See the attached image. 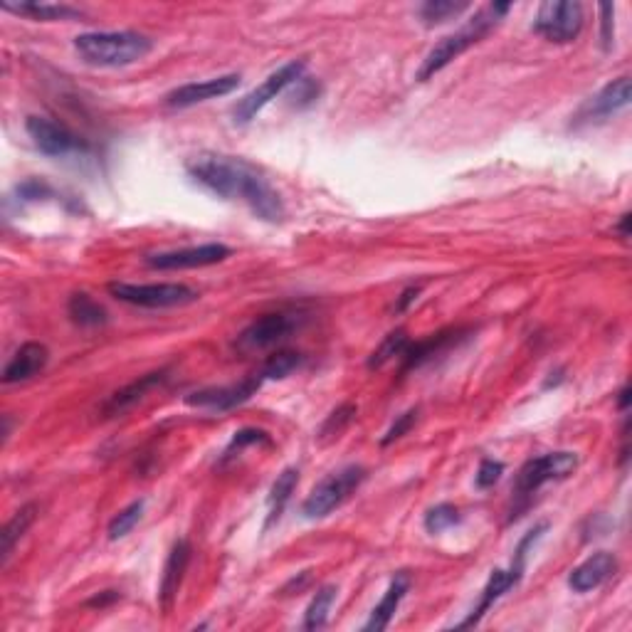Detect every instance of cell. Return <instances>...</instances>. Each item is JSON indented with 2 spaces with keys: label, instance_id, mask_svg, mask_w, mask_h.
Wrapping results in <instances>:
<instances>
[{
  "label": "cell",
  "instance_id": "cell-1",
  "mask_svg": "<svg viewBox=\"0 0 632 632\" xmlns=\"http://www.w3.org/2000/svg\"><path fill=\"white\" fill-rule=\"evenodd\" d=\"M188 176L218 198L242 200L252 215L265 223H282L287 213L275 186L245 158L200 154L188 163Z\"/></svg>",
  "mask_w": 632,
  "mask_h": 632
},
{
  "label": "cell",
  "instance_id": "cell-2",
  "mask_svg": "<svg viewBox=\"0 0 632 632\" xmlns=\"http://www.w3.org/2000/svg\"><path fill=\"white\" fill-rule=\"evenodd\" d=\"M75 50L92 67H129L151 55L154 40L136 30H102L77 35Z\"/></svg>",
  "mask_w": 632,
  "mask_h": 632
},
{
  "label": "cell",
  "instance_id": "cell-3",
  "mask_svg": "<svg viewBox=\"0 0 632 632\" xmlns=\"http://www.w3.org/2000/svg\"><path fill=\"white\" fill-rule=\"evenodd\" d=\"M509 10H512V5L509 3L487 5V8L477 10V13H474L472 18L467 20L460 30H457V33L447 35V38H442L440 42H437L433 50L428 52V57L423 60V67L418 70L420 82H428V79L435 77L437 72L445 70L452 60L465 55L472 45H477L479 40L487 38V35L492 33L494 25H497L499 20L509 13Z\"/></svg>",
  "mask_w": 632,
  "mask_h": 632
},
{
  "label": "cell",
  "instance_id": "cell-4",
  "mask_svg": "<svg viewBox=\"0 0 632 632\" xmlns=\"http://www.w3.org/2000/svg\"><path fill=\"white\" fill-rule=\"evenodd\" d=\"M549 531V524L546 521H541V524H536L534 529L526 531L524 539L519 541V546H516L514 551V561L509 568H497V571H492V576H489L487 586H484L482 595H479V603L474 605V610L470 615H467L462 623H457L455 628L462 630V628H474V625H479V620L484 618V615L489 613V610L494 608V603H499V600L504 598L512 588L519 586V581L524 578V571H526V558H529V551L531 546L536 544V541L541 539V536Z\"/></svg>",
  "mask_w": 632,
  "mask_h": 632
},
{
  "label": "cell",
  "instance_id": "cell-5",
  "mask_svg": "<svg viewBox=\"0 0 632 632\" xmlns=\"http://www.w3.org/2000/svg\"><path fill=\"white\" fill-rule=\"evenodd\" d=\"M578 470V455L576 452H546L541 457H531L521 465V470L516 472L514 479V516H519V512L524 507H529L531 497L539 492L544 484L549 482H561V479H568L573 472Z\"/></svg>",
  "mask_w": 632,
  "mask_h": 632
},
{
  "label": "cell",
  "instance_id": "cell-6",
  "mask_svg": "<svg viewBox=\"0 0 632 632\" xmlns=\"http://www.w3.org/2000/svg\"><path fill=\"white\" fill-rule=\"evenodd\" d=\"M368 472L361 465H349L339 472H331L329 477L321 479L319 484L312 489L307 499L302 504L304 519L316 521L326 519L329 514H334L341 504H346L351 499V494L358 492L363 482H366Z\"/></svg>",
  "mask_w": 632,
  "mask_h": 632
},
{
  "label": "cell",
  "instance_id": "cell-7",
  "mask_svg": "<svg viewBox=\"0 0 632 632\" xmlns=\"http://www.w3.org/2000/svg\"><path fill=\"white\" fill-rule=\"evenodd\" d=\"M109 294L119 302L131 304V307L144 309H173L186 307L200 299V292H196L188 284L178 282H161V284H129V282H112L109 284Z\"/></svg>",
  "mask_w": 632,
  "mask_h": 632
},
{
  "label": "cell",
  "instance_id": "cell-8",
  "mask_svg": "<svg viewBox=\"0 0 632 632\" xmlns=\"http://www.w3.org/2000/svg\"><path fill=\"white\" fill-rule=\"evenodd\" d=\"M307 72V62L304 60H292L287 65L279 67L277 72H272L260 87H255L252 92H247L245 97L233 107V121L235 124H250L252 119H257V114L267 107L270 102H275L279 94L287 92L289 87L299 82Z\"/></svg>",
  "mask_w": 632,
  "mask_h": 632
},
{
  "label": "cell",
  "instance_id": "cell-9",
  "mask_svg": "<svg viewBox=\"0 0 632 632\" xmlns=\"http://www.w3.org/2000/svg\"><path fill=\"white\" fill-rule=\"evenodd\" d=\"M586 15H583L581 3H563V0H549L539 5L534 30L556 45H568L581 35Z\"/></svg>",
  "mask_w": 632,
  "mask_h": 632
},
{
  "label": "cell",
  "instance_id": "cell-10",
  "mask_svg": "<svg viewBox=\"0 0 632 632\" xmlns=\"http://www.w3.org/2000/svg\"><path fill=\"white\" fill-rule=\"evenodd\" d=\"M304 324V314L297 312H272L262 314L260 319L252 321L247 329L237 336V349L240 351H262L282 344L287 336H292L299 326Z\"/></svg>",
  "mask_w": 632,
  "mask_h": 632
},
{
  "label": "cell",
  "instance_id": "cell-11",
  "mask_svg": "<svg viewBox=\"0 0 632 632\" xmlns=\"http://www.w3.org/2000/svg\"><path fill=\"white\" fill-rule=\"evenodd\" d=\"M25 129H28L30 139L38 146L40 154L50 158H62L70 154H87L89 144L77 136L75 131H70L67 126L57 124V121L45 119V117H28L25 121Z\"/></svg>",
  "mask_w": 632,
  "mask_h": 632
},
{
  "label": "cell",
  "instance_id": "cell-12",
  "mask_svg": "<svg viewBox=\"0 0 632 632\" xmlns=\"http://www.w3.org/2000/svg\"><path fill=\"white\" fill-rule=\"evenodd\" d=\"M233 255L228 245H220V242H208V245L200 247H183V250H171V252H158V255L146 257V265L151 270L171 272V270H198V267H210L225 262Z\"/></svg>",
  "mask_w": 632,
  "mask_h": 632
},
{
  "label": "cell",
  "instance_id": "cell-13",
  "mask_svg": "<svg viewBox=\"0 0 632 632\" xmlns=\"http://www.w3.org/2000/svg\"><path fill=\"white\" fill-rule=\"evenodd\" d=\"M265 383V376L262 373H252L250 378L240 383H230V386H213V388H203V391H196L191 395H186V403L191 408H203V410H215V413H228V410L237 408V405L247 403Z\"/></svg>",
  "mask_w": 632,
  "mask_h": 632
},
{
  "label": "cell",
  "instance_id": "cell-14",
  "mask_svg": "<svg viewBox=\"0 0 632 632\" xmlns=\"http://www.w3.org/2000/svg\"><path fill=\"white\" fill-rule=\"evenodd\" d=\"M240 75H223L213 79H203V82H188L176 87L173 92L166 94L163 104L168 109H188L196 107V104L210 102V99L225 97V94H233L240 87Z\"/></svg>",
  "mask_w": 632,
  "mask_h": 632
},
{
  "label": "cell",
  "instance_id": "cell-15",
  "mask_svg": "<svg viewBox=\"0 0 632 632\" xmlns=\"http://www.w3.org/2000/svg\"><path fill=\"white\" fill-rule=\"evenodd\" d=\"M630 77H618L613 79L610 84H605L603 89H600L595 97L588 99L586 104H583V109L578 112V121H586V124H591V121H600V119H608L613 117V114L623 112L625 107L630 104Z\"/></svg>",
  "mask_w": 632,
  "mask_h": 632
},
{
  "label": "cell",
  "instance_id": "cell-16",
  "mask_svg": "<svg viewBox=\"0 0 632 632\" xmlns=\"http://www.w3.org/2000/svg\"><path fill=\"white\" fill-rule=\"evenodd\" d=\"M618 573V558L610 551H598L588 556L581 566H576L568 576V588L573 593H591L608 583Z\"/></svg>",
  "mask_w": 632,
  "mask_h": 632
},
{
  "label": "cell",
  "instance_id": "cell-17",
  "mask_svg": "<svg viewBox=\"0 0 632 632\" xmlns=\"http://www.w3.org/2000/svg\"><path fill=\"white\" fill-rule=\"evenodd\" d=\"M191 556H193V546L188 544L186 539L176 541L171 553H168L166 566H163L161 586H158V603H161V608L166 610V613L173 608V603H176L183 576H186L188 563H191Z\"/></svg>",
  "mask_w": 632,
  "mask_h": 632
},
{
  "label": "cell",
  "instance_id": "cell-18",
  "mask_svg": "<svg viewBox=\"0 0 632 632\" xmlns=\"http://www.w3.org/2000/svg\"><path fill=\"white\" fill-rule=\"evenodd\" d=\"M166 378H168V371L166 368H161V371L146 373V376H139L136 381H131L129 386L119 388V391L109 395L107 403L102 405L104 418H117V415H124L126 410H131L136 403H141V400L154 391V388L161 386V383H166Z\"/></svg>",
  "mask_w": 632,
  "mask_h": 632
},
{
  "label": "cell",
  "instance_id": "cell-19",
  "mask_svg": "<svg viewBox=\"0 0 632 632\" xmlns=\"http://www.w3.org/2000/svg\"><path fill=\"white\" fill-rule=\"evenodd\" d=\"M47 361H50V351L40 341H28V344L20 346L15 351L13 358L8 361V366L3 368V383H23L30 381L33 376H38L40 371H45Z\"/></svg>",
  "mask_w": 632,
  "mask_h": 632
},
{
  "label": "cell",
  "instance_id": "cell-20",
  "mask_svg": "<svg viewBox=\"0 0 632 632\" xmlns=\"http://www.w3.org/2000/svg\"><path fill=\"white\" fill-rule=\"evenodd\" d=\"M408 591H410L408 573L405 571L395 573V576L391 578V583H388V591L383 593L381 603L371 610V618H368V623L363 625V632L386 630L388 625H391V620L395 618V613H398L400 603H403V598L408 595Z\"/></svg>",
  "mask_w": 632,
  "mask_h": 632
},
{
  "label": "cell",
  "instance_id": "cell-21",
  "mask_svg": "<svg viewBox=\"0 0 632 632\" xmlns=\"http://www.w3.org/2000/svg\"><path fill=\"white\" fill-rule=\"evenodd\" d=\"M462 336L460 329H447V331H437V334L428 336L423 341H415V344H408V349L403 351V373L413 371V368H420L423 363H428L430 358H435L437 354L447 349V346L455 344Z\"/></svg>",
  "mask_w": 632,
  "mask_h": 632
},
{
  "label": "cell",
  "instance_id": "cell-22",
  "mask_svg": "<svg viewBox=\"0 0 632 632\" xmlns=\"http://www.w3.org/2000/svg\"><path fill=\"white\" fill-rule=\"evenodd\" d=\"M0 8L5 13H13V15H23V18L30 20H40V23H55V20H75L82 18V10L72 8V5L65 3H0Z\"/></svg>",
  "mask_w": 632,
  "mask_h": 632
},
{
  "label": "cell",
  "instance_id": "cell-23",
  "mask_svg": "<svg viewBox=\"0 0 632 632\" xmlns=\"http://www.w3.org/2000/svg\"><path fill=\"white\" fill-rule=\"evenodd\" d=\"M38 512V504H25V507H20L18 512L13 514V519L5 524L3 534H0V566H5L8 558L13 556L18 541L28 534V529L35 524V519H38Z\"/></svg>",
  "mask_w": 632,
  "mask_h": 632
},
{
  "label": "cell",
  "instance_id": "cell-24",
  "mask_svg": "<svg viewBox=\"0 0 632 632\" xmlns=\"http://www.w3.org/2000/svg\"><path fill=\"white\" fill-rule=\"evenodd\" d=\"M67 314L82 329H97V326H104L109 321L107 309L84 292L72 294L70 302H67Z\"/></svg>",
  "mask_w": 632,
  "mask_h": 632
},
{
  "label": "cell",
  "instance_id": "cell-25",
  "mask_svg": "<svg viewBox=\"0 0 632 632\" xmlns=\"http://www.w3.org/2000/svg\"><path fill=\"white\" fill-rule=\"evenodd\" d=\"M297 482H299L297 467H284V470L277 474L275 484H272V489H270V497H267V509H270V514H267V526L275 524L279 516H282L284 507H287L289 499H292V492L297 489Z\"/></svg>",
  "mask_w": 632,
  "mask_h": 632
},
{
  "label": "cell",
  "instance_id": "cell-26",
  "mask_svg": "<svg viewBox=\"0 0 632 632\" xmlns=\"http://www.w3.org/2000/svg\"><path fill=\"white\" fill-rule=\"evenodd\" d=\"M336 593L339 591H336L334 586H324L316 591L312 603H309L307 613H304V623H302L304 630H321L326 623H329V613H331V605H334V600H336Z\"/></svg>",
  "mask_w": 632,
  "mask_h": 632
},
{
  "label": "cell",
  "instance_id": "cell-27",
  "mask_svg": "<svg viewBox=\"0 0 632 632\" xmlns=\"http://www.w3.org/2000/svg\"><path fill=\"white\" fill-rule=\"evenodd\" d=\"M408 344H410L408 331L405 329L391 331V334H388L386 339H383L381 344L376 346V351L368 356V368H371V371H376V368H383L388 361H393V358H400L403 356V351L408 349Z\"/></svg>",
  "mask_w": 632,
  "mask_h": 632
},
{
  "label": "cell",
  "instance_id": "cell-28",
  "mask_svg": "<svg viewBox=\"0 0 632 632\" xmlns=\"http://www.w3.org/2000/svg\"><path fill=\"white\" fill-rule=\"evenodd\" d=\"M465 10H470V3H452V0H428V3H423L418 8V15H420V20L428 25V28H433V25H442V23H447V20L457 18V15H462Z\"/></svg>",
  "mask_w": 632,
  "mask_h": 632
},
{
  "label": "cell",
  "instance_id": "cell-29",
  "mask_svg": "<svg viewBox=\"0 0 632 632\" xmlns=\"http://www.w3.org/2000/svg\"><path fill=\"white\" fill-rule=\"evenodd\" d=\"M304 356L299 351H277V354L267 356V361L262 363L260 373L265 376V381H279V378H287L289 373L297 371L302 366Z\"/></svg>",
  "mask_w": 632,
  "mask_h": 632
},
{
  "label": "cell",
  "instance_id": "cell-30",
  "mask_svg": "<svg viewBox=\"0 0 632 632\" xmlns=\"http://www.w3.org/2000/svg\"><path fill=\"white\" fill-rule=\"evenodd\" d=\"M356 413H358L356 403H341L339 408L331 410L329 418H326L324 423H321L319 440L321 442H331V440H336V437H341V433H344V430L349 428L351 423H354Z\"/></svg>",
  "mask_w": 632,
  "mask_h": 632
},
{
  "label": "cell",
  "instance_id": "cell-31",
  "mask_svg": "<svg viewBox=\"0 0 632 632\" xmlns=\"http://www.w3.org/2000/svg\"><path fill=\"white\" fill-rule=\"evenodd\" d=\"M144 509H146V499H136V502H131L129 507L121 509L119 514H114V519L109 521V526H107L109 541L124 539V536L129 534L136 524H139L141 516H144Z\"/></svg>",
  "mask_w": 632,
  "mask_h": 632
},
{
  "label": "cell",
  "instance_id": "cell-32",
  "mask_svg": "<svg viewBox=\"0 0 632 632\" xmlns=\"http://www.w3.org/2000/svg\"><path fill=\"white\" fill-rule=\"evenodd\" d=\"M460 521H462L460 509L450 502H442V504H435L433 509H428L423 524L428 534H442V531L452 529V526H457Z\"/></svg>",
  "mask_w": 632,
  "mask_h": 632
},
{
  "label": "cell",
  "instance_id": "cell-33",
  "mask_svg": "<svg viewBox=\"0 0 632 632\" xmlns=\"http://www.w3.org/2000/svg\"><path fill=\"white\" fill-rule=\"evenodd\" d=\"M252 445H272V440H270V435L265 433V430L242 428V430H237V433L233 435V440L228 442V447L223 450V457H220V460L228 462L230 457L237 455V452H242L245 447H252Z\"/></svg>",
  "mask_w": 632,
  "mask_h": 632
},
{
  "label": "cell",
  "instance_id": "cell-34",
  "mask_svg": "<svg viewBox=\"0 0 632 632\" xmlns=\"http://www.w3.org/2000/svg\"><path fill=\"white\" fill-rule=\"evenodd\" d=\"M598 13H600V40H603V50L610 52L615 42V5L600 3Z\"/></svg>",
  "mask_w": 632,
  "mask_h": 632
},
{
  "label": "cell",
  "instance_id": "cell-35",
  "mask_svg": "<svg viewBox=\"0 0 632 632\" xmlns=\"http://www.w3.org/2000/svg\"><path fill=\"white\" fill-rule=\"evenodd\" d=\"M415 420H418V408H410V410H405L403 415H398V418H395V423L391 425V428H388V433L381 437V445L388 447V445H393L395 440H400V437H403L410 428H413Z\"/></svg>",
  "mask_w": 632,
  "mask_h": 632
},
{
  "label": "cell",
  "instance_id": "cell-36",
  "mask_svg": "<svg viewBox=\"0 0 632 632\" xmlns=\"http://www.w3.org/2000/svg\"><path fill=\"white\" fill-rule=\"evenodd\" d=\"M502 474H504V462L482 460L477 474H474V484H477V489H489L502 479Z\"/></svg>",
  "mask_w": 632,
  "mask_h": 632
},
{
  "label": "cell",
  "instance_id": "cell-37",
  "mask_svg": "<svg viewBox=\"0 0 632 632\" xmlns=\"http://www.w3.org/2000/svg\"><path fill=\"white\" fill-rule=\"evenodd\" d=\"M47 193H50V188L40 181H25L23 186H18V196H23L25 200H40Z\"/></svg>",
  "mask_w": 632,
  "mask_h": 632
},
{
  "label": "cell",
  "instance_id": "cell-38",
  "mask_svg": "<svg viewBox=\"0 0 632 632\" xmlns=\"http://www.w3.org/2000/svg\"><path fill=\"white\" fill-rule=\"evenodd\" d=\"M420 292H423V287H420V284H418V287H405V289H403V292H400V297H398V299H395V304H393V312H395V314L405 312V309H408V307H410V304H413V302H415V299H418V297H420Z\"/></svg>",
  "mask_w": 632,
  "mask_h": 632
},
{
  "label": "cell",
  "instance_id": "cell-39",
  "mask_svg": "<svg viewBox=\"0 0 632 632\" xmlns=\"http://www.w3.org/2000/svg\"><path fill=\"white\" fill-rule=\"evenodd\" d=\"M119 598H121L119 591H102L94 595V598L87 600V608H109V605L117 603Z\"/></svg>",
  "mask_w": 632,
  "mask_h": 632
},
{
  "label": "cell",
  "instance_id": "cell-40",
  "mask_svg": "<svg viewBox=\"0 0 632 632\" xmlns=\"http://www.w3.org/2000/svg\"><path fill=\"white\" fill-rule=\"evenodd\" d=\"M620 233V237H623V240H628L630 237V213H625L623 218H620V223H618V228H615Z\"/></svg>",
  "mask_w": 632,
  "mask_h": 632
},
{
  "label": "cell",
  "instance_id": "cell-41",
  "mask_svg": "<svg viewBox=\"0 0 632 632\" xmlns=\"http://www.w3.org/2000/svg\"><path fill=\"white\" fill-rule=\"evenodd\" d=\"M628 405H630V386H623V391L618 393V408L623 410H628Z\"/></svg>",
  "mask_w": 632,
  "mask_h": 632
}]
</instances>
